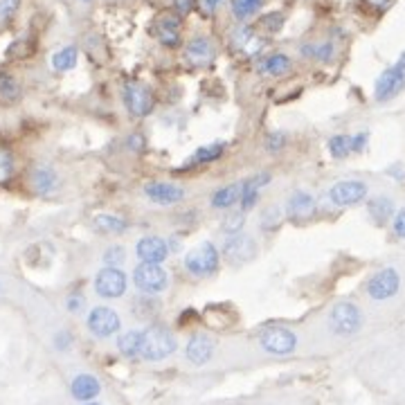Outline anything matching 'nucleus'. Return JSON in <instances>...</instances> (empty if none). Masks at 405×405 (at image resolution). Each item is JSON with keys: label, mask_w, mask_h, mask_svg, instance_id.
Masks as SVG:
<instances>
[{"label": "nucleus", "mask_w": 405, "mask_h": 405, "mask_svg": "<svg viewBox=\"0 0 405 405\" xmlns=\"http://www.w3.org/2000/svg\"><path fill=\"white\" fill-rule=\"evenodd\" d=\"M178 342L174 333L167 331L165 327H149L142 331V358L144 360H165L176 351Z\"/></svg>", "instance_id": "obj_1"}, {"label": "nucleus", "mask_w": 405, "mask_h": 405, "mask_svg": "<svg viewBox=\"0 0 405 405\" xmlns=\"http://www.w3.org/2000/svg\"><path fill=\"white\" fill-rule=\"evenodd\" d=\"M219 250L212 241H205L201 246H196L194 250H189L185 255V268L192 275L205 277V275H214L219 270Z\"/></svg>", "instance_id": "obj_2"}, {"label": "nucleus", "mask_w": 405, "mask_h": 405, "mask_svg": "<svg viewBox=\"0 0 405 405\" xmlns=\"http://www.w3.org/2000/svg\"><path fill=\"white\" fill-rule=\"evenodd\" d=\"M329 324H331V331L338 333V336H354L363 327V313H360L356 304L338 302L331 309Z\"/></svg>", "instance_id": "obj_3"}, {"label": "nucleus", "mask_w": 405, "mask_h": 405, "mask_svg": "<svg viewBox=\"0 0 405 405\" xmlns=\"http://www.w3.org/2000/svg\"><path fill=\"white\" fill-rule=\"evenodd\" d=\"M259 345L266 354L273 356H288L297 347V338L291 329L286 327H266L259 333Z\"/></svg>", "instance_id": "obj_4"}, {"label": "nucleus", "mask_w": 405, "mask_h": 405, "mask_svg": "<svg viewBox=\"0 0 405 405\" xmlns=\"http://www.w3.org/2000/svg\"><path fill=\"white\" fill-rule=\"evenodd\" d=\"M122 102L133 117H147L156 106L153 93L147 86L138 84V81H126L122 88Z\"/></svg>", "instance_id": "obj_5"}, {"label": "nucleus", "mask_w": 405, "mask_h": 405, "mask_svg": "<svg viewBox=\"0 0 405 405\" xmlns=\"http://www.w3.org/2000/svg\"><path fill=\"white\" fill-rule=\"evenodd\" d=\"M133 282L144 295H158L169 286V275L160 264H140L133 270Z\"/></svg>", "instance_id": "obj_6"}, {"label": "nucleus", "mask_w": 405, "mask_h": 405, "mask_svg": "<svg viewBox=\"0 0 405 405\" xmlns=\"http://www.w3.org/2000/svg\"><path fill=\"white\" fill-rule=\"evenodd\" d=\"M86 324H88V331L93 333L95 338H111L122 329L120 315H117V311H113L111 306H95V309L88 313Z\"/></svg>", "instance_id": "obj_7"}, {"label": "nucleus", "mask_w": 405, "mask_h": 405, "mask_svg": "<svg viewBox=\"0 0 405 405\" xmlns=\"http://www.w3.org/2000/svg\"><path fill=\"white\" fill-rule=\"evenodd\" d=\"M401 288V275L396 268H383L378 270V273H374L372 277H369L367 282V295L372 297V300H390V297H394L396 293H399Z\"/></svg>", "instance_id": "obj_8"}, {"label": "nucleus", "mask_w": 405, "mask_h": 405, "mask_svg": "<svg viewBox=\"0 0 405 405\" xmlns=\"http://www.w3.org/2000/svg\"><path fill=\"white\" fill-rule=\"evenodd\" d=\"M223 257L230 261V264H248L257 257V241L248 237V234H230L228 239L223 241Z\"/></svg>", "instance_id": "obj_9"}, {"label": "nucleus", "mask_w": 405, "mask_h": 405, "mask_svg": "<svg viewBox=\"0 0 405 405\" xmlns=\"http://www.w3.org/2000/svg\"><path fill=\"white\" fill-rule=\"evenodd\" d=\"M183 16L178 14H162L158 16L151 25V34L156 36L160 45L165 48H178L183 36H180V30H183Z\"/></svg>", "instance_id": "obj_10"}, {"label": "nucleus", "mask_w": 405, "mask_h": 405, "mask_svg": "<svg viewBox=\"0 0 405 405\" xmlns=\"http://www.w3.org/2000/svg\"><path fill=\"white\" fill-rule=\"evenodd\" d=\"M367 192L369 189L363 180H340V183L331 187L329 198H331V203L338 207H351V205L363 203L367 198Z\"/></svg>", "instance_id": "obj_11"}, {"label": "nucleus", "mask_w": 405, "mask_h": 405, "mask_svg": "<svg viewBox=\"0 0 405 405\" xmlns=\"http://www.w3.org/2000/svg\"><path fill=\"white\" fill-rule=\"evenodd\" d=\"M95 293L106 300H117L126 293V275L120 268H104L95 277Z\"/></svg>", "instance_id": "obj_12"}, {"label": "nucleus", "mask_w": 405, "mask_h": 405, "mask_svg": "<svg viewBox=\"0 0 405 405\" xmlns=\"http://www.w3.org/2000/svg\"><path fill=\"white\" fill-rule=\"evenodd\" d=\"M405 88V70L394 63L392 68H387L381 77L376 79L374 86V97L376 102H390L392 97H396Z\"/></svg>", "instance_id": "obj_13"}, {"label": "nucleus", "mask_w": 405, "mask_h": 405, "mask_svg": "<svg viewBox=\"0 0 405 405\" xmlns=\"http://www.w3.org/2000/svg\"><path fill=\"white\" fill-rule=\"evenodd\" d=\"M185 59L196 68H205L216 59V48L207 36H194L185 43Z\"/></svg>", "instance_id": "obj_14"}, {"label": "nucleus", "mask_w": 405, "mask_h": 405, "mask_svg": "<svg viewBox=\"0 0 405 405\" xmlns=\"http://www.w3.org/2000/svg\"><path fill=\"white\" fill-rule=\"evenodd\" d=\"M144 194L158 205H174L185 198V189L176 183H162V180H156V183L144 185Z\"/></svg>", "instance_id": "obj_15"}, {"label": "nucleus", "mask_w": 405, "mask_h": 405, "mask_svg": "<svg viewBox=\"0 0 405 405\" xmlns=\"http://www.w3.org/2000/svg\"><path fill=\"white\" fill-rule=\"evenodd\" d=\"M214 340L210 336H205V333H194L192 338L187 340V347H185V356L192 365H205L210 363L212 356H214Z\"/></svg>", "instance_id": "obj_16"}, {"label": "nucleus", "mask_w": 405, "mask_h": 405, "mask_svg": "<svg viewBox=\"0 0 405 405\" xmlns=\"http://www.w3.org/2000/svg\"><path fill=\"white\" fill-rule=\"evenodd\" d=\"M142 264H162L169 257V246L160 237H142L135 246Z\"/></svg>", "instance_id": "obj_17"}, {"label": "nucleus", "mask_w": 405, "mask_h": 405, "mask_svg": "<svg viewBox=\"0 0 405 405\" xmlns=\"http://www.w3.org/2000/svg\"><path fill=\"white\" fill-rule=\"evenodd\" d=\"M99 392H102V383H99V378L93 376V374H77L70 383L72 399L79 401V403L95 401L99 396Z\"/></svg>", "instance_id": "obj_18"}, {"label": "nucleus", "mask_w": 405, "mask_h": 405, "mask_svg": "<svg viewBox=\"0 0 405 405\" xmlns=\"http://www.w3.org/2000/svg\"><path fill=\"white\" fill-rule=\"evenodd\" d=\"M286 212L295 221H306L315 214V198L306 192H293L288 196Z\"/></svg>", "instance_id": "obj_19"}, {"label": "nucleus", "mask_w": 405, "mask_h": 405, "mask_svg": "<svg viewBox=\"0 0 405 405\" xmlns=\"http://www.w3.org/2000/svg\"><path fill=\"white\" fill-rule=\"evenodd\" d=\"M268 183H270V174H266V171H261V174L248 178L246 183H241V198H239L241 212H248V210L255 207L261 187L268 185Z\"/></svg>", "instance_id": "obj_20"}, {"label": "nucleus", "mask_w": 405, "mask_h": 405, "mask_svg": "<svg viewBox=\"0 0 405 405\" xmlns=\"http://www.w3.org/2000/svg\"><path fill=\"white\" fill-rule=\"evenodd\" d=\"M293 68V59L284 52H273L257 61V72L266 77H282Z\"/></svg>", "instance_id": "obj_21"}, {"label": "nucleus", "mask_w": 405, "mask_h": 405, "mask_svg": "<svg viewBox=\"0 0 405 405\" xmlns=\"http://www.w3.org/2000/svg\"><path fill=\"white\" fill-rule=\"evenodd\" d=\"M30 180H32V187L41 196H48V194L57 192V189H59V176H57V171H54L52 167H48V165L34 167Z\"/></svg>", "instance_id": "obj_22"}, {"label": "nucleus", "mask_w": 405, "mask_h": 405, "mask_svg": "<svg viewBox=\"0 0 405 405\" xmlns=\"http://www.w3.org/2000/svg\"><path fill=\"white\" fill-rule=\"evenodd\" d=\"M232 48H237V50H241V52H246V54H257L259 50H261V39H257V34H255V30H252L250 25H239V27H234V32H232Z\"/></svg>", "instance_id": "obj_23"}, {"label": "nucleus", "mask_w": 405, "mask_h": 405, "mask_svg": "<svg viewBox=\"0 0 405 405\" xmlns=\"http://www.w3.org/2000/svg\"><path fill=\"white\" fill-rule=\"evenodd\" d=\"M300 52H302L304 59L329 63L333 57H336V45H333V41H309V43L302 45Z\"/></svg>", "instance_id": "obj_24"}, {"label": "nucleus", "mask_w": 405, "mask_h": 405, "mask_svg": "<svg viewBox=\"0 0 405 405\" xmlns=\"http://www.w3.org/2000/svg\"><path fill=\"white\" fill-rule=\"evenodd\" d=\"M241 198V183H230L221 189H216L212 196V210H230L239 203Z\"/></svg>", "instance_id": "obj_25"}, {"label": "nucleus", "mask_w": 405, "mask_h": 405, "mask_svg": "<svg viewBox=\"0 0 405 405\" xmlns=\"http://www.w3.org/2000/svg\"><path fill=\"white\" fill-rule=\"evenodd\" d=\"M117 351L129 360L142 358V331L122 333V336L117 338Z\"/></svg>", "instance_id": "obj_26"}, {"label": "nucleus", "mask_w": 405, "mask_h": 405, "mask_svg": "<svg viewBox=\"0 0 405 405\" xmlns=\"http://www.w3.org/2000/svg\"><path fill=\"white\" fill-rule=\"evenodd\" d=\"M79 63V50L77 45H66L59 52L52 54V68L57 72H70L75 70Z\"/></svg>", "instance_id": "obj_27"}, {"label": "nucleus", "mask_w": 405, "mask_h": 405, "mask_svg": "<svg viewBox=\"0 0 405 405\" xmlns=\"http://www.w3.org/2000/svg\"><path fill=\"white\" fill-rule=\"evenodd\" d=\"M367 210H369V216H372L376 223L383 225L394 216V201L387 196H376L367 203Z\"/></svg>", "instance_id": "obj_28"}, {"label": "nucleus", "mask_w": 405, "mask_h": 405, "mask_svg": "<svg viewBox=\"0 0 405 405\" xmlns=\"http://www.w3.org/2000/svg\"><path fill=\"white\" fill-rule=\"evenodd\" d=\"M223 153H225V142L205 144V147H198L194 151V156L187 160V165H210V162L219 160Z\"/></svg>", "instance_id": "obj_29"}, {"label": "nucleus", "mask_w": 405, "mask_h": 405, "mask_svg": "<svg viewBox=\"0 0 405 405\" xmlns=\"http://www.w3.org/2000/svg\"><path fill=\"white\" fill-rule=\"evenodd\" d=\"M261 7H264V0H230L232 16L237 18L239 23H246L252 16H257Z\"/></svg>", "instance_id": "obj_30"}, {"label": "nucleus", "mask_w": 405, "mask_h": 405, "mask_svg": "<svg viewBox=\"0 0 405 405\" xmlns=\"http://www.w3.org/2000/svg\"><path fill=\"white\" fill-rule=\"evenodd\" d=\"M93 223H95V228L104 234H122L126 228H129L124 219L113 216V214H99V216H95Z\"/></svg>", "instance_id": "obj_31"}, {"label": "nucleus", "mask_w": 405, "mask_h": 405, "mask_svg": "<svg viewBox=\"0 0 405 405\" xmlns=\"http://www.w3.org/2000/svg\"><path fill=\"white\" fill-rule=\"evenodd\" d=\"M0 99L7 104H14L21 99V84L16 81V77L0 72Z\"/></svg>", "instance_id": "obj_32"}, {"label": "nucleus", "mask_w": 405, "mask_h": 405, "mask_svg": "<svg viewBox=\"0 0 405 405\" xmlns=\"http://www.w3.org/2000/svg\"><path fill=\"white\" fill-rule=\"evenodd\" d=\"M327 147H329V153L336 160L347 158L351 153V135H333Z\"/></svg>", "instance_id": "obj_33"}, {"label": "nucleus", "mask_w": 405, "mask_h": 405, "mask_svg": "<svg viewBox=\"0 0 405 405\" xmlns=\"http://www.w3.org/2000/svg\"><path fill=\"white\" fill-rule=\"evenodd\" d=\"M14 171H16V160L12 156V151L0 149V185L9 183L14 176Z\"/></svg>", "instance_id": "obj_34"}, {"label": "nucleus", "mask_w": 405, "mask_h": 405, "mask_svg": "<svg viewBox=\"0 0 405 405\" xmlns=\"http://www.w3.org/2000/svg\"><path fill=\"white\" fill-rule=\"evenodd\" d=\"M284 23H286V16L282 12H270V14L259 18V27L261 30L270 32V34H277L284 27Z\"/></svg>", "instance_id": "obj_35"}, {"label": "nucleus", "mask_w": 405, "mask_h": 405, "mask_svg": "<svg viewBox=\"0 0 405 405\" xmlns=\"http://www.w3.org/2000/svg\"><path fill=\"white\" fill-rule=\"evenodd\" d=\"M243 225H246V216H243V212H230V214L223 219L221 230H223V232H228V234H239Z\"/></svg>", "instance_id": "obj_36"}, {"label": "nucleus", "mask_w": 405, "mask_h": 405, "mask_svg": "<svg viewBox=\"0 0 405 405\" xmlns=\"http://www.w3.org/2000/svg\"><path fill=\"white\" fill-rule=\"evenodd\" d=\"M124 259H126V252L122 246H111L104 252V264L108 268H120L124 264Z\"/></svg>", "instance_id": "obj_37"}, {"label": "nucleus", "mask_w": 405, "mask_h": 405, "mask_svg": "<svg viewBox=\"0 0 405 405\" xmlns=\"http://www.w3.org/2000/svg\"><path fill=\"white\" fill-rule=\"evenodd\" d=\"M286 142H288V138H286V133H282V131H273L266 138V151L268 153H277V151H282L284 147H286Z\"/></svg>", "instance_id": "obj_38"}, {"label": "nucleus", "mask_w": 405, "mask_h": 405, "mask_svg": "<svg viewBox=\"0 0 405 405\" xmlns=\"http://www.w3.org/2000/svg\"><path fill=\"white\" fill-rule=\"evenodd\" d=\"M18 7H21V0H0V25L12 21L18 12Z\"/></svg>", "instance_id": "obj_39"}, {"label": "nucleus", "mask_w": 405, "mask_h": 405, "mask_svg": "<svg viewBox=\"0 0 405 405\" xmlns=\"http://www.w3.org/2000/svg\"><path fill=\"white\" fill-rule=\"evenodd\" d=\"M279 216H282V210H279V207H268V210L261 214V228L273 230L279 221Z\"/></svg>", "instance_id": "obj_40"}, {"label": "nucleus", "mask_w": 405, "mask_h": 405, "mask_svg": "<svg viewBox=\"0 0 405 405\" xmlns=\"http://www.w3.org/2000/svg\"><path fill=\"white\" fill-rule=\"evenodd\" d=\"M171 5H174L178 16H189L192 12H196L198 0H171Z\"/></svg>", "instance_id": "obj_41"}, {"label": "nucleus", "mask_w": 405, "mask_h": 405, "mask_svg": "<svg viewBox=\"0 0 405 405\" xmlns=\"http://www.w3.org/2000/svg\"><path fill=\"white\" fill-rule=\"evenodd\" d=\"M66 306H68L70 313H81L84 311V306H86V297L79 295V293H72L66 300Z\"/></svg>", "instance_id": "obj_42"}, {"label": "nucleus", "mask_w": 405, "mask_h": 405, "mask_svg": "<svg viewBox=\"0 0 405 405\" xmlns=\"http://www.w3.org/2000/svg\"><path fill=\"white\" fill-rule=\"evenodd\" d=\"M392 228H394V234H396V237H399V239H405V207L394 214Z\"/></svg>", "instance_id": "obj_43"}, {"label": "nucleus", "mask_w": 405, "mask_h": 405, "mask_svg": "<svg viewBox=\"0 0 405 405\" xmlns=\"http://www.w3.org/2000/svg\"><path fill=\"white\" fill-rule=\"evenodd\" d=\"M367 142H369V133L367 131H360L356 135H351V151H363L367 147Z\"/></svg>", "instance_id": "obj_44"}, {"label": "nucleus", "mask_w": 405, "mask_h": 405, "mask_svg": "<svg viewBox=\"0 0 405 405\" xmlns=\"http://www.w3.org/2000/svg\"><path fill=\"white\" fill-rule=\"evenodd\" d=\"M72 345V336L68 331H59L57 336H54V347H57L59 351H68Z\"/></svg>", "instance_id": "obj_45"}, {"label": "nucleus", "mask_w": 405, "mask_h": 405, "mask_svg": "<svg viewBox=\"0 0 405 405\" xmlns=\"http://www.w3.org/2000/svg\"><path fill=\"white\" fill-rule=\"evenodd\" d=\"M126 144H129V149H133L135 153H142L144 149H147V142H144V135L142 133H133L129 140H126Z\"/></svg>", "instance_id": "obj_46"}, {"label": "nucleus", "mask_w": 405, "mask_h": 405, "mask_svg": "<svg viewBox=\"0 0 405 405\" xmlns=\"http://www.w3.org/2000/svg\"><path fill=\"white\" fill-rule=\"evenodd\" d=\"M225 3V0H203V9H205V14H214L216 9H219V5Z\"/></svg>", "instance_id": "obj_47"}, {"label": "nucleus", "mask_w": 405, "mask_h": 405, "mask_svg": "<svg viewBox=\"0 0 405 405\" xmlns=\"http://www.w3.org/2000/svg\"><path fill=\"white\" fill-rule=\"evenodd\" d=\"M81 405H102V403H97V401H88V403H81Z\"/></svg>", "instance_id": "obj_48"}, {"label": "nucleus", "mask_w": 405, "mask_h": 405, "mask_svg": "<svg viewBox=\"0 0 405 405\" xmlns=\"http://www.w3.org/2000/svg\"><path fill=\"white\" fill-rule=\"evenodd\" d=\"M86 3H88V0H86Z\"/></svg>", "instance_id": "obj_49"}]
</instances>
